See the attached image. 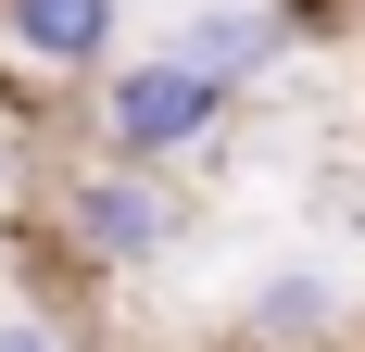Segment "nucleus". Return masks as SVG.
<instances>
[{"mask_svg":"<svg viewBox=\"0 0 365 352\" xmlns=\"http://www.w3.org/2000/svg\"><path fill=\"white\" fill-rule=\"evenodd\" d=\"M0 352H51V340H38V327H0Z\"/></svg>","mask_w":365,"mask_h":352,"instance_id":"423d86ee","label":"nucleus"},{"mask_svg":"<svg viewBox=\"0 0 365 352\" xmlns=\"http://www.w3.org/2000/svg\"><path fill=\"white\" fill-rule=\"evenodd\" d=\"M164 51H177V63H202L215 88H252V76L290 51V13H277V0H215V13H189Z\"/></svg>","mask_w":365,"mask_h":352,"instance_id":"7ed1b4c3","label":"nucleus"},{"mask_svg":"<svg viewBox=\"0 0 365 352\" xmlns=\"http://www.w3.org/2000/svg\"><path fill=\"white\" fill-rule=\"evenodd\" d=\"M240 327H252V352H328V340H353V302L315 264H290V277H252Z\"/></svg>","mask_w":365,"mask_h":352,"instance_id":"39448f33","label":"nucleus"},{"mask_svg":"<svg viewBox=\"0 0 365 352\" xmlns=\"http://www.w3.org/2000/svg\"><path fill=\"white\" fill-rule=\"evenodd\" d=\"M227 101H240V88H215V76L177 63V51L101 63V151H113V164H177V151H202L227 126Z\"/></svg>","mask_w":365,"mask_h":352,"instance_id":"f03ea898","label":"nucleus"},{"mask_svg":"<svg viewBox=\"0 0 365 352\" xmlns=\"http://www.w3.org/2000/svg\"><path fill=\"white\" fill-rule=\"evenodd\" d=\"M0 38L38 76H101L113 63V0H0Z\"/></svg>","mask_w":365,"mask_h":352,"instance_id":"20e7f679","label":"nucleus"},{"mask_svg":"<svg viewBox=\"0 0 365 352\" xmlns=\"http://www.w3.org/2000/svg\"><path fill=\"white\" fill-rule=\"evenodd\" d=\"M63 239H76V264H101V277H139V264H164V252L189 239V202H177V176L164 164H88L63 189Z\"/></svg>","mask_w":365,"mask_h":352,"instance_id":"f257e3e1","label":"nucleus"}]
</instances>
